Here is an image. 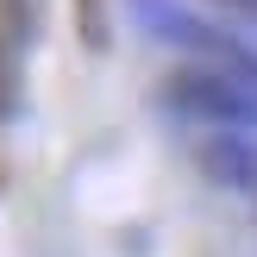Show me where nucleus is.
<instances>
[{
  "label": "nucleus",
  "mask_w": 257,
  "mask_h": 257,
  "mask_svg": "<svg viewBox=\"0 0 257 257\" xmlns=\"http://www.w3.org/2000/svg\"><path fill=\"white\" fill-rule=\"evenodd\" d=\"M207 7H213V19H226L232 32H245L257 44V0H207Z\"/></svg>",
  "instance_id": "obj_6"
},
{
  "label": "nucleus",
  "mask_w": 257,
  "mask_h": 257,
  "mask_svg": "<svg viewBox=\"0 0 257 257\" xmlns=\"http://www.w3.org/2000/svg\"><path fill=\"white\" fill-rule=\"evenodd\" d=\"M163 107L182 113V119H195L201 132H207V125H238V132H251L257 125V100L232 75L201 69V63H176V69L163 75Z\"/></svg>",
  "instance_id": "obj_2"
},
{
  "label": "nucleus",
  "mask_w": 257,
  "mask_h": 257,
  "mask_svg": "<svg viewBox=\"0 0 257 257\" xmlns=\"http://www.w3.org/2000/svg\"><path fill=\"white\" fill-rule=\"evenodd\" d=\"M125 13H132L157 44H170L182 63L232 75L257 100V44L245 32H232L226 19H213V13H201V7H182V0H125Z\"/></svg>",
  "instance_id": "obj_1"
},
{
  "label": "nucleus",
  "mask_w": 257,
  "mask_h": 257,
  "mask_svg": "<svg viewBox=\"0 0 257 257\" xmlns=\"http://www.w3.org/2000/svg\"><path fill=\"white\" fill-rule=\"evenodd\" d=\"M25 57H32V44L0 32V125H13L25 113Z\"/></svg>",
  "instance_id": "obj_4"
},
{
  "label": "nucleus",
  "mask_w": 257,
  "mask_h": 257,
  "mask_svg": "<svg viewBox=\"0 0 257 257\" xmlns=\"http://www.w3.org/2000/svg\"><path fill=\"white\" fill-rule=\"evenodd\" d=\"M0 32H13L19 44H38V32H44V0H0Z\"/></svg>",
  "instance_id": "obj_5"
},
{
  "label": "nucleus",
  "mask_w": 257,
  "mask_h": 257,
  "mask_svg": "<svg viewBox=\"0 0 257 257\" xmlns=\"http://www.w3.org/2000/svg\"><path fill=\"white\" fill-rule=\"evenodd\" d=\"M195 163L207 182L232 188V195H257V138L238 125H207L195 132Z\"/></svg>",
  "instance_id": "obj_3"
}]
</instances>
